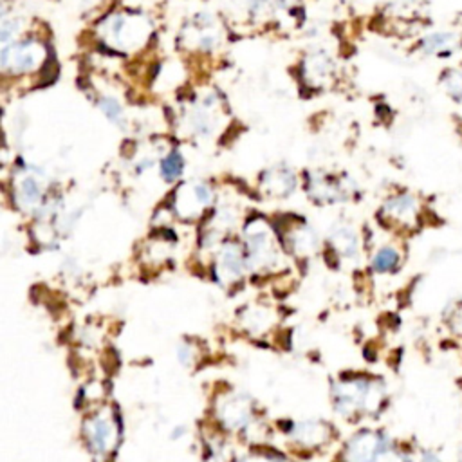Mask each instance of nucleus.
Wrapping results in <instances>:
<instances>
[{
  "label": "nucleus",
  "mask_w": 462,
  "mask_h": 462,
  "mask_svg": "<svg viewBox=\"0 0 462 462\" xmlns=\"http://www.w3.org/2000/svg\"><path fill=\"white\" fill-rule=\"evenodd\" d=\"M246 244H248V258L253 266L260 267L275 262L276 248L264 222H255L248 228Z\"/></svg>",
  "instance_id": "39448f33"
},
{
  "label": "nucleus",
  "mask_w": 462,
  "mask_h": 462,
  "mask_svg": "<svg viewBox=\"0 0 462 462\" xmlns=\"http://www.w3.org/2000/svg\"><path fill=\"white\" fill-rule=\"evenodd\" d=\"M383 401V388L379 383L356 379L340 383L335 392V405L340 414L372 412Z\"/></svg>",
  "instance_id": "f257e3e1"
},
{
  "label": "nucleus",
  "mask_w": 462,
  "mask_h": 462,
  "mask_svg": "<svg viewBox=\"0 0 462 462\" xmlns=\"http://www.w3.org/2000/svg\"><path fill=\"white\" fill-rule=\"evenodd\" d=\"M399 264H401V255L392 246L381 248L372 258V269L376 273H392L399 267Z\"/></svg>",
  "instance_id": "4468645a"
},
{
  "label": "nucleus",
  "mask_w": 462,
  "mask_h": 462,
  "mask_svg": "<svg viewBox=\"0 0 462 462\" xmlns=\"http://www.w3.org/2000/svg\"><path fill=\"white\" fill-rule=\"evenodd\" d=\"M100 109L103 110V114L118 126H123L125 123V112L121 109V105L118 103V100L114 98H103L100 100Z\"/></svg>",
  "instance_id": "f3484780"
},
{
  "label": "nucleus",
  "mask_w": 462,
  "mask_h": 462,
  "mask_svg": "<svg viewBox=\"0 0 462 462\" xmlns=\"http://www.w3.org/2000/svg\"><path fill=\"white\" fill-rule=\"evenodd\" d=\"M17 31H19V21H15V19H4L3 21V30H0V39H3V42L4 44H8L10 42V39L13 37V35H17Z\"/></svg>",
  "instance_id": "a211bd4d"
},
{
  "label": "nucleus",
  "mask_w": 462,
  "mask_h": 462,
  "mask_svg": "<svg viewBox=\"0 0 462 462\" xmlns=\"http://www.w3.org/2000/svg\"><path fill=\"white\" fill-rule=\"evenodd\" d=\"M114 426H116L114 421L105 414H98L87 421L85 437H87L91 451L96 457H107L112 451V448L116 444V428Z\"/></svg>",
  "instance_id": "20e7f679"
},
{
  "label": "nucleus",
  "mask_w": 462,
  "mask_h": 462,
  "mask_svg": "<svg viewBox=\"0 0 462 462\" xmlns=\"http://www.w3.org/2000/svg\"><path fill=\"white\" fill-rule=\"evenodd\" d=\"M242 462H283V460H280L276 457H267V455H253V457L244 458Z\"/></svg>",
  "instance_id": "6ab92c4d"
},
{
  "label": "nucleus",
  "mask_w": 462,
  "mask_h": 462,
  "mask_svg": "<svg viewBox=\"0 0 462 462\" xmlns=\"http://www.w3.org/2000/svg\"><path fill=\"white\" fill-rule=\"evenodd\" d=\"M44 55L46 51L42 44L35 40L4 44V49L0 53V67H3L4 73L13 74L33 73L44 64Z\"/></svg>",
  "instance_id": "f03ea898"
},
{
  "label": "nucleus",
  "mask_w": 462,
  "mask_h": 462,
  "mask_svg": "<svg viewBox=\"0 0 462 462\" xmlns=\"http://www.w3.org/2000/svg\"><path fill=\"white\" fill-rule=\"evenodd\" d=\"M219 415H221L222 423L228 428L239 430V428H244L249 423V419H251V406H249L246 397L235 396V397L224 401L219 406Z\"/></svg>",
  "instance_id": "6e6552de"
},
{
  "label": "nucleus",
  "mask_w": 462,
  "mask_h": 462,
  "mask_svg": "<svg viewBox=\"0 0 462 462\" xmlns=\"http://www.w3.org/2000/svg\"><path fill=\"white\" fill-rule=\"evenodd\" d=\"M439 83L453 103L462 105V65L446 67L439 76Z\"/></svg>",
  "instance_id": "f8f14e48"
},
{
  "label": "nucleus",
  "mask_w": 462,
  "mask_h": 462,
  "mask_svg": "<svg viewBox=\"0 0 462 462\" xmlns=\"http://www.w3.org/2000/svg\"><path fill=\"white\" fill-rule=\"evenodd\" d=\"M183 170H185V160H183V156H181L178 150L170 152L167 158H163V161H161V176H163V179L167 183L178 181L181 178Z\"/></svg>",
  "instance_id": "2eb2a0df"
},
{
  "label": "nucleus",
  "mask_w": 462,
  "mask_h": 462,
  "mask_svg": "<svg viewBox=\"0 0 462 462\" xmlns=\"http://www.w3.org/2000/svg\"><path fill=\"white\" fill-rule=\"evenodd\" d=\"M292 437L303 446H318L327 440L329 430L320 423H300L292 428Z\"/></svg>",
  "instance_id": "9b49d317"
},
{
  "label": "nucleus",
  "mask_w": 462,
  "mask_h": 462,
  "mask_svg": "<svg viewBox=\"0 0 462 462\" xmlns=\"http://www.w3.org/2000/svg\"><path fill=\"white\" fill-rule=\"evenodd\" d=\"M335 242V248L340 251V255H345V257H354L356 251H358V239L354 235L353 230L349 228H340L333 233V239Z\"/></svg>",
  "instance_id": "dca6fc26"
},
{
  "label": "nucleus",
  "mask_w": 462,
  "mask_h": 462,
  "mask_svg": "<svg viewBox=\"0 0 462 462\" xmlns=\"http://www.w3.org/2000/svg\"><path fill=\"white\" fill-rule=\"evenodd\" d=\"M19 203L21 206L24 208H35L40 199H42V187L40 183L33 178V176H28L22 179V183L19 185Z\"/></svg>",
  "instance_id": "ddd939ff"
},
{
  "label": "nucleus",
  "mask_w": 462,
  "mask_h": 462,
  "mask_svg": "<svg viewBox=\"0 0 462 462\" xmlns=\"http://www.w3.org/2000/svg\"><path fill=\"white\" fill-rule=\"evenodd\" d=\"M390 444L383 433L365 431L356 435L349 448H347V460L349 462H376L379 453Z\"/></svg>",
  "instance_id": "423d86ee"
},
{
  "label": "nucleus",
  "mask_w": 462,
  "mask_h": 462,
  "mask_svg": "<svg viewBox=\"0 0 462 462\" xmlns=\"http://www.w3.org/2000/svg\"><path fill=\"white\" fill-rule=\"evenodd\" d=\"M383 214L399 226H414L419 219V201L412 194H399L387 201Z\"/></svg>",
  "instance_id": "0eeeda50"
},
{
  "label": "nucleus",
  "mask_w": 462,
  "mask_h": 462,
  "mask_svg": "<svg viewBox=\"0 0 462 462\" xmlns=\"http://www.w3.org/2000/svg\"><path fill=\"white\" fill-rule=\"evenodd\" d=\"M188 197H187V203L185 205H178V210L179 214H183L185 217H196L199 215L214 199V194L210 190L208 185H203V183H196V185H190V187H183V190Z\"/></svg>",
  "instance_id": "1a4fd4ad"
},
{
  "label": "nucleus",
  "mask_w": 462,
  "mask_h": 462,
  "mask_svg": "<svg viewBox=\"0 0 462 462\" xmlns=\"http://www.w3.org/2000/svg\"><path fill=\"white\" fill-rule=\"evenodd\" d=\"M417 51L423 57L449 60L462 51V35L458 31H449V30L426 33L417 42Z\"/></svg>",
  "instance_id": "7ed1b4c3"
},
{
  "label": "nucleus",
  "mask_w": 462,
  "mask_h": 462,
  "mask_svg": "<svg viewBox=\"0 0 462 462\" xmlns=\"http://www.w3.org/2000/svg\"><path fill=\"white\" fill-rule=\"evenodd\" d=\"M244 267H246V258L242 251L235 244H228L219 255V266H217L219 276L224 278L226 282L237 280L244 273Z\"/></svg>",
  "instance_id": "9d476101"
}]
</instances>
